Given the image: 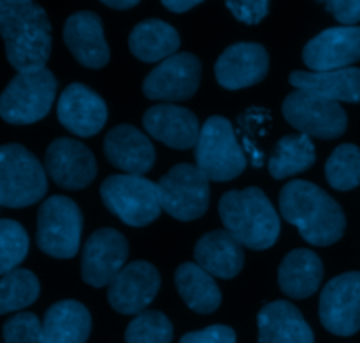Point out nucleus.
Returning a JSON list of instances; mask_svg holds the SVG:
<instances>
[{
    "label": "nucleus",
    "instance_id": "4",
    "mask_svg": "<svg viewBox=\"0 0 360 343\" xmlns=\"http://www.w3.org/2000/svg\"><path fill=\"white\" fill-rule=\"evenodd\" d=\"M48 192L44 166L21 144L0 146V206L27 208Z\"/></svg>",
    "mask_w": 360,
    "mask_h": 343
},
{
    "label": "nucleus",
    "instance_id": "21",
    "mask_svg": "<svg viewBox=\"0 0 360 343\" xmlns=\"http://www.w3.org/2000/svg\"><path fill=\"white\" fill-rule=\"evenodd\" d=\"M105 158L125 175L143 176L151 171L155 164V148L151 141L134 125L115 127L105 134Z\"/></svg>",
    "mask_w": 360,
    "mask_h": 343
},
{
    "label": "nucleus",
    "instance_id": "10",
    "mask_svg": "<svg viewBox=\"0 0 360 343\" xmlns=\"http://www.w3.org/2000/svg\"><path fill=\"white\" fill-rule=\"evenodd\" d=\"M283 116L301 134L319 139H336L348 127L347 111L340 102L301 90H294L285 97Z\"/></svg>",
    "mask_w": 360,
    "mask_h": 343
},
{
    "label": "nucleus",
    "instance_id": "29",
    "mask_svg": "<svg viewBox=\"0 0 360 343\" xmlns=\"http://www.w3.org/2000/svg\"><path fill=\"white\" fill-rule=\"evenodd\" d=\"M315 161L316 154L311 137L304 134H288L276 143L267 168L274 180H285L288 176L308 171Z\"/></svg>",
    "mask_w": 360,
    "mask_h": 343
},
{
    "label": "nucleus",
    "instance_id": "5",
    "mask_svg": "<svg viewBox=\"0 0 360 343\" xmlns=\"http://www.w3.org/2000/svg\"><path fill=\"white\" fill-rule=\"evenodd\" d=\"M195 162L204 176L213 182H231L245 171V151L227 118L211 116L202 123L195 144Z\"/></svg>",
    "mask_w": 360,
    "mask_h": 343
},
{
    "label": "nucleus",
    "instance_id": "31",
    "mask_svg": "<svg viewBox=\"0 0 360 343\" xmlns=\"http://www.w3.org/2000/svg\"><path fill=\"white\" fill-rule=\"evenodd\" d=\"M326 178L333 189L347 192L360 185V148L341 144L326 162Z\"/></svg>",
    "mask_w": 360,
    "mask_h": 343
},
{
    "label": "nucleus",
    "instance_id": "20",
    "mask_svg": "<svg viewBox=\"0 0 360 343\" xmlns=\"http://www.w3.org/2000/svg\"><path fill=\"white\" fill-rule=\"evenodd\" d=\"M143 125L151 137L174 150H188L199 141L200 123L190 109L174 104H158L148 109Z\"/></svg>",
    "mask_w": 360,
    "mask_h": 343
},
{
    "label": "nucleus",
    "instance_id": "18",
    "mask_svg": "<svg viewBox=\"0 0 360 343\" xmlns=\"http://www.w3.org/2000/svg\"><path fill=\"white\" fill-rule=\"evenodd\" d=\"M269 70V53L259 42H236L229 46L217 60L214 76L227 90L252 87L260 83Z\"/></svg>",
    "mask_w": 360,
    "mask_h": 343
},
{
    "label": "nucleus",
    "instance_id": "39",
    "mask_svg": "<svg viewBox=\"0 0 360 343\" xmlns=\"http://www.w3.org/2000/svg\"><path fill=\"white\" fill-rule=\"evenodd\" d=\"M105 7H111V9H130V7L137 6V0H104Z\"/></svg>",
    "mask_w": 360,
    "mask_h": 343
},
{
    "label": "nucleus",
    "instance_id": "23",
    "mask_svg": "<svg viewBox=\"0 0 360 343\" xmlns=\"http://www.w3.org/2000/svg\"><path fill=\"white\" fill-rule=\"evenodd\" d=\"M259 343H315L311 328L288 301L264 305L257 317Z\"/></svg>",
    "mask_w": 360,
    "mask_h": 343
},
{
    "label": "nucleus",
    "instance_id": "8",
    "mask_svg": "<svg viewBox=\"0 0 360 343\" xmlns=\"http://www.w3.org/2000/svg\"><path fill=\"white\" fill-rule=\"evenodd\" d=\"M83 232V213L72 199L51 196L37 213V247L55 259H70L77 254Z\"/></svg>",
    "mask_w": 360,
    "mask_h": 343
},
{
    "label": "nucleus",
    "instance_id": "37",
    "mask_svg": "<svg viewBox=\"0 0 360 343\" xmlns=\"http://www.w3.org/2000/svg\"><path fill=\"white\" fill-rule=\"evenodd\" d=\"M326 7L340 23L347 27H355V23L360 21V0H333L327 2Z\"/></svg>",
    "mask_w": 360,
    "mask_h": 343
},
{
    "label": "nucleus",
    "instance_id": "36",
    "mask_svg": "<svg viewBox=\"0 0 360 343\" xmlns=\"http://www.w3.org/2000/svg\"><path fill=\"white\" fill-rule=\"evenodd\" d=\"M179 343H236V333L232 328L217 324L200 331L186 333Z\"/></svg>",
    "mask_w": 360,
    "mask_h": 343
},
{
    "label": "nucleus",
    "instance_id": "17",
    "mask_svg": "<svg viewBox=\"0 0 360 343\" xmlns=\"http://www.w3.org/2000/svg\"><path fill=\"white\" fill-rule=\"evenodd\" d=\"M58 122L69 132L79 137H91L101 132L108 120L104 99L83 83H72L62 92L56 104Z\"/></svg>",
    "mask_w": 360,
    "mask_h": 343
},
{
    "label": "nucleus",
    "instance_id": "32",
    "mask_svg": "<svg viewBox=\"0 0 360 343\" xmlns=\"http://www.w3.org/2000/svg\"><path fill=\"white\" fill-rule=\"evenodd\" d=\"M172 330L171 320L167 316L158 310H146L136 316V319L127 326V343H171Z\"/></svg>",
    "mask_w": 360,
    "mask_h": 343
},
{
    "label": "nucleus",
    "instance_id": "28",
    "mask_svg": "<svg viewBox=\"0 0 360 343\" xmlns=\"http://www.w3.org/2000/svg\"><path fill=\"white\" fill-rule=\"evenodd\" d=\"M176 289L190 310L197 313L217 312L221 303V292L217 282L197 263H183L174 275Z\"/></svg>",
    "mask_w": 360,
    "mask_h": 343
},
{
    "label": "nucleus",
    "instance_id": "33",
    "mask_svg": "<svg viewBox=\"0 0 360 343\" xmlns=\"http://www.w3.org/2000/svg\"><path fill=\"white\" fill-rule=\"evenodd\" d=\"M28 235L18 222L0 220V277L18 270L28 254Z\"/></svg>",
    "mask_w": 360,
    "mask_h": 343
},
{
    "label": "nucleus",
    "instance_id": "9",
    "mask_svg": "<svg viewBox=\"0 0 360 343\" xmlns=\"http://www.w3.org/2000/svg\"><path fill=\"white\" fill-rule=\"evenodd\" d=\"M162 210L181 222L197 220L207 211L210 180L197 166L178 164L157 183Z\"/></svg>",
    "mask_w": 360,
    "mask_h": 343
},
{
    "label": "nucleus",
    "instance_id": "16",
    "mask_svg": "<svg viewBox=\"0 0 360 343\" xmlns=\"http://www.w3.org/2000/svg\"><path fill=\"white\" fill-rule=\"evenodd\" d=\"M311 73L347 69L360 60V27H334L313 37L302 49Z\"/></svg>",
    "mask_w": 360,
    "mask_h": 343
},
{
    "label": "nucleus",
    "instance_id": "7",
    "mask_svg": "<svg viewBox=\"0 0 360 343\" xmlns=\"http://www.w3.org/2000/svg\"><path fill=\"white\" fill-rule=\"evenodd\" d=\"M102 203L123 224L144 227L162 211L157 183L144 176L111 175L101 185Z\"/></svg>",
    "mask_w": 360,
    "mask_h": 343
},
{
    "label": "nucleus",
    "instance_id": "26",
    "mask_svg": "<svg viewBox=\"0 0 360 343\" xmlns=\"http://www.w3.org/2000/svg\"><path fill=\"white\" fill-rule=\"evenodd\" d=\"M90 331V312L74 299L55 303L46 310L42 319L44 343H86Z\"/></svg>",
    "mask_w": 360,
    "mask_h": 343
},
{
    "label": "nucleus",
    "instance_id": "34",
    "mask_svg": "<svg viewBox=\"0 0 360 343\" xmlns=\"http://www.w3.org/2000/svg\"><path fill=\"white\" fill-rule=\"evenodd\" d=\"M2 335L4 343H44L41 320L30 312L16 313L7 319Z\"/></svg>",
    "mask_w": 360,
    "mask_h": 343
},
{
    "label": "nucleus",
    "instance_id": "15",
    "mask_svg": "<svg viewBox=\"0 0 360 343\" xmlns=\"http://www.w3.org/2000/svg\"><path fill=\"white\" fill-rule=\"evenodd\" d=\"M160 289V273L146 261L127 264L108 285V301L118 313L139 316L151 305Z\"/></svg>",
    "mask_w": 360,
    "mask_h": 343
},
{
    "label": "nucleus",
    "instance_id": "22",
    "mask_svg": "<svg viewBox=\"0 0 360 343\" xmlns=\"http://www.w3.org/2000/svg\"><path fill=\"white\" fill-rule=\"evenodd\" d=\"M193 257L195 263L211 277L224 278V280L238 277L245 264L243 245L225 229L206 232L195 243Z\"/></svg>",
    "mask_w": 360,
    "mask_h": 343
},
{
    "label": "nucleus",
    "instance_id": "19",
    "mask_svg": "<svg viewBox=\"0 0 360 343\" xmlns=\"http://www.w3.org/2000/svg\"><path fill=\"white\" fill-rule=\"evenodd\" d=\"M63 41L74 58L88 69H102L109 62V46L98 14L77 11L70 14L63 27Z\"/></svg>",
    "mask_w": 360,
    "mask_h": 343
},
{
    "label": "nucleus",
    "instance_id": "30",
    "mask_svg": "<svg viewBox=\"0 0 360 343\" xmlns=\"http://www.w3.org/2000/svg\"><path fill=\"white\" fill-rule=\"evenodd\" d=\"M41 292L37 277L28 270L11 271L0 278V316L30 306Z\"/></svg>",
    "mask_w": 360,
    "mask_h": 343
},
{
    "label": "nucleus",
    "instance_id": "13",
    "mask_svg": "<svg viewBox=\"0 0 360 343\" xmlns=\"http://www.w3.org/2000/svg\"><path fill=\"white\" fill-rule=\"evenodd\" d=\"M129 243L125 236L111 227L95 231L86 239L81 257V275L91 287H105L127 266Z\"/></svg>",
    "mask_w": 360,
    "mask_h": 343
},
{
    "label": "nucleus",
    "instance_id": "35",
    "mask_svg": "<svg viewBox=\"0 0 360 343\" xmlns=\"http://www.w3.org/2000/svg\"><path fill=\"white\" fill-rule=\"evenodd\" d=\"M225 6L231 9L232 16L236 20L243 21L246 25H257L267 16L269 13V2L266 0H255V2H250V0H229Z\"/></svg>",
    "mask_w": 360,
    "mask_h": 343
},
{
    "label": "nucleus",
    "instance_id": "38",
    "mask_svg": "<svg viewBox=\"0 0 360 343\" xmlns=\"http://www.w3.org/2000/svg\"><path fill=\"white\" fill-rule=\"evenodd\" d=\"M199 4L202 2L200 0H165V2H162V6L171 13H186Z\"/></svg>",
    "mask_w": 360,
    "mask_h": 343
},
{
    "label": "nucleus",
    "instance_id": "14",
    "mask_svg": "<svg viewBox=\"0 0 360 343\" xmlns=\"http://www.w3.org/2000/svg\"><path fill=\"white\" fill-rule=\"evenodd\" d=\"M49 178L65 190L86 189L97 176V161L90 148L72 137H58L46 150Z\"/></svg>",
    "mask_w": 360,
    "mask_h": 343
},
{
    "label": "nucleus",
    "instance_id": "12",
    "mask_svg": "<svg viewBox=\"0 0 360 343\" xmlns=\"http://www.w3.org/2000/svg\"><path fill=\"white\" fill-rule=\"evenodd\" d=\"M200 60L192 53H176L158 63L146 76L143 94L151 101L179 102L186 101L200 85Z\"/></svg>",
    "mask_w": 360,
    "mask_h": 343
},
{
    "label": "nucleus",
    "instance_id": "3",
    "mask_svg": "<svg viewBox=\"0 0 360 343\" xmlns=\"http://www.w3.org/2000/svg\"><path fill=\"white\" fill-rule=\"evenodd\" d=\"M218 213L225 231L246 249H271L281 232L280 217L259 187L224 194L218 203Z\"/></svg>",
    "mask_w": 360,
    "mask_h": 343
},
{
    "label": "nucleus",
    "instance_id": "11",
    "mask_svg": "<svg viewBox=\"0 0 360 343\" xmlns=\"http://www.w3.org/2000/svg\"><path fill=\"white\" fill-rule=\"evenodd\" d=\"M320 320L329 333L352 337L360 331V271L327 282L320 294Z\"/></svg>",
    "mask_w": 360,
    "mask_h": 343
},
{
    "label": "nucleus",
    "instance_id": "25",
    "mask_svg": "<svg viewBox=\"0 0 360 343\" xmlns=\"http://www.w3.org/2000/svg\"><path fill=\"white\" fill-rule=\"evenodd\" d=\"M323 278L322 259L313 250L295 249L285 256L278 270L280 289L294 299H304L319 291Z\"/></svg>",
    "mask_w": 360,
    "mask_h": 343
},
{
    "label": "nucleus",
    "instance_id": "1",
    "mask_svg": "<svg viewBox=\"0 0 360 343\" xmlns=\"http://www.w3.org/2000/svg\"><path fill=\"white\" fill-rule=\"evenodd\" d=\"M0 37L18 73L44 69L51 53L48 14L30 0H0Z\"/></svg>",
    "mask_w": 360,
    "mask_h": 343
},
{
    "label": "nucleus",
    "instance_id": "27",
    "mask_svg": "<svg viewBox=\"0 0 360 343\" xmlns=\"http://www.w3.org/2000/svg\"><path fill=\"white\" fill-rule=\"evenodd\" d=\"M181 37L172 25L162 20H144L132 28L129 35V48L141 62H164L176 55Z\"/></svg>",
    "mask_w": 360,
    "mask_h": 343
},
{
    "label": "nucleus",
    "instance_id": "2",
    "mask_svg": "<svg viewBox=\"0 0 360 343\" xmlns=\"http://www.w3.org/2000/svg\"><path fill=\"white\" fill-rule=\"evenodd\" d=\"M280 211L285 220L295 225L302 238L315 247L334 245L347 229L340 204L326 190L304 180H292L281 189Z\"/></svg>",
    "mask_w": 360,
    "mask_h": 343
},
{
    "label": "nucleus",
    "instance_id": "6",
    "mask_svg": "<svg viewBox=\"0 0 360 343\" xmlns=\"http://www.w3.org/2000/svg\"><path fill=\"white\" fill-rule=\"evenodd\" d=\"M56 80L49 69L18 73L0 95V116L13 125H30L44 118L56 95Z\"/></svg>",
    "mask_w": 360,
    "mask_h": 343
},
{
    "label": "nucleus",
    "instance_id": "24",
    "mask_svg": "<svg viewBox=\"0 0 360 343\" xmlns=\"http://www.w3.org/2000/svg\"><path fill=\"white\" fill-rule=\"evenodd\" d=\"M295 90L308 92L319 97L334 102H360V69L327 70V73H311V70H294L288 77Z\"/></svg>",
    "mask_w": 360,
    "mask_h": 343
}]
</instances>
